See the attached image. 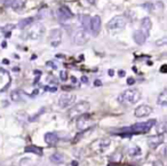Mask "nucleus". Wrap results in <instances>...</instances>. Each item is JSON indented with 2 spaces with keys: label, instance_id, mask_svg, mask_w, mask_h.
<instances>
[{
  "label": "nucleus",
  "instance_id": "1",
  "mask_svg": "<svg viewBox=\"0 0 167 166\" xmlns=\"http://www.w3.org/2000/svg\"><path fill=\"white\" fill-rule=\"evenodd\" d=\"M154 124H156L154 119H150V120L143 121V123H137V124H134V125H132L129 127L122 128L118 132V134L122 135V138L130 136V135L134 134H144V133H148Z\"/></svg>",
  "mask_w": 167,
  "mask_h": 166
},
{
  "label": "nucleus",
  "instance_id": "11",
  "mask_svg": "<svg viewBox=\"0 0 167 166\" xmlns=\"http://www.w3.org/2000/svg\"><path fill=\"white\" fill-rule=\"evenodd\" d=\"M56 16L61 22H64L73 17V14L70 12V9L66 6H61L56 12Z\"/></svg>",
  "mask_w": 167,
  "mask_h": 166
},
{
  "label": "nucleus",
  "instance_id": "37",
  "mask_svg": "<svg viewBox=\"0 0 167 166\" xmlns=\"http://www.w3.org/2000/svg\"><path fill=\"white\" fill-rule=\"evenodd\" d=\"M95 1L96 0H88V2H90V4H95Z\"/></svg>",
  "mask_w": 167,
  "mask_h": 166
},
{
  "label": "nucleus",
  "instance_id": "18",
  "mask_svg": "<svg viewBox=\"0 0 167 166\" xmlns=\"http://www.w3.org/2000/svg\"><path fill=\"white\" fill-rule=\"evenodd\" d=\"M79 19H80V23H81V29H84L85 31L88 32L89 30V22H90V17L88 15H80L79 16Z\"/></svg>",
  "mask_w": 167,
  "mask_h": 166
},
{
  "label": "nucleus",
  "instance_id": "30",
  "mask_svg": "<svg viewBox=\"0 0 167 166\" xmlns=\"http://www.w3.org/2000/svg\"><path fill=\"white\" fill-rule=\"evenodd\" d=\"M47 65H49V67H51L53 69H57V65H56V64H54V62H51V61H49V62H47Z\"/></svg>",
  "mask_w": 167,
  "mask_h": 166
},
{
  "label": "nucleus",
  "instance_id": "19",
  "mask_svg": "<svg viewBox=\"0 0 167 166\" xmlns=\"http://www.w3.org/2000/svg\"><path fill=\"white\" fill-rule=\"evenodd\" d=\"M32 23H33V17H26V19L19 21V28L21 30H24V29H26L29 25H31Z\"/></svg>",
  "mask_w": 167,
  "mask_h": 166
},
{
  "label": "nucleus",
  "instance_id": "10",
  "mask_svg": "<svg viewBox=\"0 0 167 166\" xmlns=\"http://www.w3.org/2000/svg\"><path fill=\"white\" fill-rule=\"evenodd\" d=\"M62 41V30L61 29H53L49 33V43L53 47H57Z\"/></svg>",
  "mask_w": 167,
  "mask_h": 166
},
{
  "label": "nucleus",
  "instance_id": "28",
  "mask_svg": "<svg viewBox=\"0 0 167 166\" xmlns=\"http://www.w3.org/2000/svg\"><path fill=\"white\" fill-rule=\"evenodd\" d=\"M60 78H61L62 80H66V79H68V73H66V71H61V72H60Z\"/></svg>",
  "mask_w": 167,
  "mask_h": 166
},
{
  "label": "nucleus",
  "instance_id": "27",
  "mask_svg": "<svg viewBox=\"0 0 167 166\" xmlns=\"http://www.w3.org/2000/svg\"><path fill=\"white\" fill-rule=\"evenodd\" d=\"M141 155V149L139 147H134L129 149V156H139Z\"/></svg>",
  "mask_w": 167,
  "mask_h": 166
},
{
  "label": "nucleus",
  "instance_id": "5",
  "mask_svg": "<svg viewBox=\"0 0 167 166\" xmlns=\"http://www.w3.org/2000/svg\"><path fill=\"white\" fill-rule=\"evenodd\" d=\"M90 108V104L87 101H80V102L76 103L72 108L68 111V116H69V118H72V119H75V118H78V117H80V116L85 115Z\"/></svg>",
  "mask_w": 167,
  "mask_h": 166
},
{
  "label": "nucleus",
  "instance_id": "36",
  "mask_svg": "<svg viewBox=\"0 0 167 166\" xmlns=\"http://www.w3.org/2000/svg\"><path fill=\"white\" fill-rule=\"evenodd\" d=\"M113 73H115V72H113V70H109V75H110V76H113Z\"/></svg>",
  "mask_w": 167,
  "mask_h": 166
},
{
  "label": "nucleus",
  "instance_id": "7",
  "mask_svg": "<svg viewBox=\"0 0 167 166\" xmlns=\"http://www.w3.org/2000/svg\"><path fill=\"white\" fill-rule=\"evenodd\" d=\"M93 125H94V120H93L92 116L85 114V115L80 116V117H78L77 118V127H78V129H80V131L88 129V128H90Z\"/></svg>",
  "mask_w": 167,
  "mask_h": 166
},
{
  "label": "nucleus",
  "instance_id": "20",
  "mask_svg": "<svg viewBox=\"0 0 167 166\" xmlns=\"http://www.w3.org/2000/svg\"><path fill=\"white\" fill-rule=\"evenodd\" d=\"M157 103H158L159 105H163V107H165L167 104V92L166 90H163L160 94L158 95Z\"/></svg>",
  "mask_w": 167,
  "mask_h": 166
},
{
  "label": "nucleus",
  "instance_id": "31",
  "mask_svg": "<svg viewBox=\"0 0 167 166\" xmlns=\"http://www.w3.org/2000/svg\"><path fill=\"white\" fill-rule=\"evenodd\" d=\"M45 90H49V92H55V90H57V88H56V87H49V86H46Z\"/></svg>",
  "mask_w": 167,
  "mask_h": 166
},
{
  "label": "nucleus",
  "instance_id": "26",
  "mask_svg": "<svg viewBox=\"0 0 167 166\" xmlns=\"http://www.w3.org/2000/svg\"><path fill=\"white\" fill-rule=\"evenodd\" d=\"M14 28H15L14 24H7L6 26H4V28H2V32H5V33H6V37H9L10 31L13 30Z\"/></svg>",
  "mask_w": 167,
  "mask_h": 166
},
{
  "label": "nucleus",
  "instance_id": "24",
  "mask_svg": "<svg viewBox=\"0 0 167 166\" xmlns=\"http://www.w3.org/2000/svg\"><path fill=\"white\" fill-rule=\"evenodd\" d=\"M10 99L13 100L14 102H19L22 100V94H21V92L17 90H13L12 93H10Z\"/></svg>",
  "mask_w": 167,
  "mask_h": 166
},
{
  "label": "nucleus",
  "instance_id": "9",
  "mask_svg": "<svg viewBox=\"0 0 167 166\" xmlns=\"http://www.w3.org/2000/svg\"><path fill=\"white\" fill-rule=\"evenodd\" d=\"M101 24H102V22H101V17L98 15H95V16L90 17L89 30L94 37H96L97 34L100 33V31H101Z\"/></svg>",
  "mask_w": 167,
  "mask_h": 166
},
{
  "label": "nucleus",
  "instance_id": "22",
  "mask_svg": "<svg viewBox=\"0 0 167 166\" xmlns=\"http://www.w3.org/2000/svg\"><path fill=\"white\" fill-rule=\"evenodd\" d=\"M51 160L54 163V164H61V163H63L64 157H63V155H62V153H55L51 156Z\"/></svg>",
  "mask_w": 167,
  "mask_h": 166
},
{
  "label": "nucleus",
  "instance_id": "16",
  "mask_svg": "<svg viewBox=\"0 0 167 166\" xmlns=\"http://www.w3.org/2000/svg\"><path fill=\"white\" fill-rule=\"evenodd\" d=\"M58 141V136L55 133H46L45 134V142L48 144V146H51V147H55L56 146V143H57Z\"/></svg>",
  "mask_w": 167,
  "mask_h": 166
},
{
  "label": "nucleus",
  "instance_id": "15",
  "mask_svg": "<svg viewBox=\"0 0 167 166\" xmlns=\"http://www.w3.org/2000/svg\"><path fill=\"white\" fill-rule=\"evenodd\" d=\"M164 142V135H158V136H151L149 138L148 144L150 148H156Z\"/></svg>",
  "mask_w": 167,
  "mask_h": 166
},
{
  "label": "nucleus",
  "instance_id": "21",
  "mask_svg": "<svg viewBox=\"0 0 167 166\" xmlns=\"http://www.w3.org/2000/svg\"><path fill=\"white\" fill-rule=\"evenodd\" d=\"M26 153H34V155H38V156H42V149L41 148L37 147V146H30V147L25 148Z\"/></svg>",
  "mask_w": 167,
  "mask_h": 166
},
{
  "label": "nucleus",
  "instance_id": "29",
  "mask_svg": "<svg viewBox=\"0 0 167 166\" xmlns=\"http://www.w3.org/2000/svg\"><path fill=\"white\" fill-rule=\"evenodd\" d=\"M165 43H166V38H163V39H160V40H157V41H156V45L161 46V45H164Z\"/></svg>",
  "mask_w": 167,
  "mask_h": 166
},
{
  "label": "nucleus",
  "instance_id": "3",
  "mask_svg": "<svg viewBox=\"0 0 167 166\" xmlns=\"http://www.w3.org/2000/svg\"><path fill=\"white\" fill-rule=\"evenodd\" d=\"M45 26L41 23H32L31 25L28 26V30L25 31V38L37 40L41 38L45 34Z\"/></svg>",
  "mask_w": 167,
  "mask_h": 166
},
{
  "label": "nucleus",
  "instance_id": "33",
  "mask_svg": "<svg viewBox=\"0 0 167 166\" xmlns=\"http://www.w3.org/2000/svg\"><path fill=\"white\" fill-rule=\"evenodd\" d=\"M81 82H83L84 84H87L88 83V78H87L86 76H83L81 77Z\"/></svg>",
  "mask_w": 167,
  "mask_h": 166
},
{
  "label": "nucleus",
  "instance_id": "14",
  "mask_svg": "<svg viewBox=\"0 0 167 166\" xmlns=\"http://www.w3.org/2000/svg\"><path fill=\"white\" fill-rule=\"evenodd\" d=\"M151 26H152V22L150 17H144L141 21V28H140V31L148 38L149 34H150V30H151Z\"/></svg>",
  "mask_w": 167,
  "mask_h": 166
},
{
  "label": "nucleus",
  "instance_id": "17",
  "mask_svg": "<svg viewBox=\"0 0 167 166\" xmlns=\"http://www.w3.org/2000/svg\"><path fill=\"white\" fill-rule=\"evenodd\" d=\"M133 38H134V41L137 45H143V44L145 43V40H147V37H145L140 30L134 31V33H133Z\"/></svg>",
  "mask_w": 167,
  "mask_h": 166
},
{
  "label": "nucleus",
  "instance_id": "25",
  "mask_svg": "<svg viewBox=\"0 0 167 166\" xmlns=\"http://www.w3.org/2000/svg\"><path fill=\"white\" fill-rule=\"evenodd\" d=\"M156 131H157V133H158L159 135L165 134V132H166V123L163 121V123H160V124H158L157 127H156Z\"/></svg>",
  "mask_w": 167,
  "mask_h": 166
},
{
  "label": "nucleus",
  "instance_id": "32",
  "mask_svg": "<svg viewBox=\"0 0 167 166\" xmlns=\"http://www.w3.org/2000/svg\"><path fill=\"white\" fill-rule=\"evenodd\" d=\"M134 83H135L134 78H128V79H127V84H128V85H133Z\"/></svg>",
  "mask_w": 167,
  "mask_h": 166
},
{
  "label": "nucleus",
  "instance_id": "13",
  "mask_svg": "<svg viewBox=\"0 0 167 166\" xmlns=\"http://www.w3.org/2000/svg\"><path fill=\"white\" fill-rule=\"evenodd\" d=\"M152 111L154 110H152V108L150 105L142 104V105H140V107H137V108L135 109L134 115L136 117H139V118H141V117H147V116H149Z\"/></svg>",
  "mask_w": 167,
  "mask_h": 166
},
{
  "label": "nucleus",
  "instance_id": "8",
  "mask_svg": "<svg viewBox=\"0 0 167 166\" xmlns=\"http://www.w3.org/2000/svg\"><path fill=\"white\" fill-rule=\"evenodd\" d=\"M76 99H77L76 94H73V93H64L58 99V105L63 109L68 108V107H70L71 104L75 103Z\"/></svg>",
  "mask_w": 167,
  "mask_h": 166
},
{
  "label": "nucleus",
  "instance_id": "4",
  "mask_svg": "<svg viewBox=\"0 0 167 166\" xmlns=\"http://www.w3.org/2000/svg\"><path fill=\"white\" fill-rule=\"evenodd\" d=\"M127 24V19L122 15H117L113 16L107 23V28L110 32H119L125 29V26Z\"/></svg>",
  "mask_w": 167,
  "mask_h": 166
},
{
  "label": "nucleus",
  "instance_id": "23",
  "mask_svg": "<svg viewBox=\"0 0 167 166\" xmlns=\"http://www.w3.org/2000/svg\"><path fill=\"white\" fill-rule=\"evenodd\" d=\"M98 143H100V146H98V150L100 151H104V150H107L110 146V139H103V140H100L98 141Z\"/></svg>",
  "mask_w": 167,
  "mask_h": 166
},
{
  "label": "nucleus",
  "instance_id": "2",
  "mask_svg": "<svg viewBox=\"0 0 167 166\" xmlns=\"http://www.w3.org/2000/svg\"><path fill=\"white\" fill-rule=\"evenodd\" d=\"M141 92L136 88H129V90H124L122 94L118 96V101L126 105H133L141 100Z\"/></svg>",
  "mask_w": 167,
  "mask_h": 166
},
{
  "label": "nucleus",
  "instance_id": "34",
  "mask_svg": "<svg viewBox=\"0 0 167 166\" xmlns=\"http://www.w3.org/2000/svg\"><path fill=\"white\" fill-rule=\"evenodd\" d=\"M125 75H126V73H125V71H124V70L119 71V77H124Z\"/></svg>",
  "mask_w": 167,
  "mask_h": 166
},
{
  "label": "nucleus",
  "instance_id": "12",
  "mask_svg": "<svg viewBox=\"0 0 167 166\" xmlns=\"http://www.w3.org/2000/svg\"><path fill=\"white\" fill-rule=\"evenodd\" d=\"M26 0H5V6L14 10H21L25 6Z\"/></svg>",
  "mask_w": 167,
  "mask_h": 166
},
{
  "label": "nucleus",
  "instance_id": "35",
  "mask_svg": "<svg viewBox=\"0 0 167 166\" xmlns=\"http://www.w3.org/2000/svg\"><path fill=\"white\" fill-rule=\"evenodd\" d=\"M95 86H101V82H100V80H96V82H95Z\"/></svg>",
  "mask_w": 167,
  "mask_h": 166
},
{
  "label": "nucleus",
  "instance_id": "6",
  "mask_svg": "<svg viewBox=\"0 0 167 166\" xmlns=\"http://www.w3.org/2000/svg\"><path fill=\"white\" fill-rule=\"evenodd\" d=\"M88 40H89L88 32L85 31L81 28H80V29H77L76 31L73 32V34H72V43H73L75 45L83 46V45H85Z\"/></svg>",
  "mask_w": 167,
  "mask_h": 166
}]
</instances>
